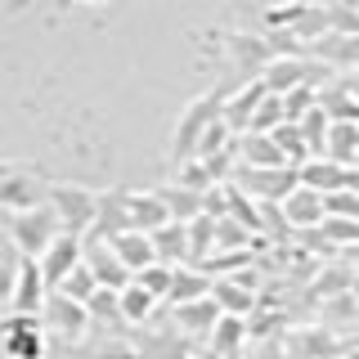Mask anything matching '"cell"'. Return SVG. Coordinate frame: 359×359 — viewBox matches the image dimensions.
<instances>
[{
    "label": "cell",
    "mask_w": 359,
    "mask_h": 359,
    "mask_svg": "<svg viewBox=\"0 0 359 359\" xmlns=\"http://www.w3.org/2000/svg\"><path fill=\"white\" fill-rule=\"evenodd\" d=\"M224 54H229L233 72H238L243 81H252V76L261 72L269 59H274L261 32H224Z\"/></svg>",
    "instance_id": "cell-12"
},
{
    "label": "cell",
    "mask_w": 359,
    "mask_h": 359,
    "mask_svg": "<svg viewBox=\"0 0 359 359\" xmlns=\"http://www.w3.org/2000/svg\"><path fill=\"white\" fill-rule=\"evenodd\" d=\"M81 261H86V269L95 274V283L99 287H126L130 283V269L117 261V252L104 243V238H81Z\"/></svg>",
    "instance_id": "cell-14"
},
{
    "label": "cell",
    "mask_w": 359,
    "mask_h": 359,
    "mask_svg": "<svg viewBox=\"0 0 359 359\" xmlns=\"http://www.w3.org/2000/svg\"><path fill=\"white\" fill-rule=\"evenodd\" d=\"M287 359H332V355H351V337H332L328 323H297V328L278 332Z\"/></svg>",
    "instance_id": "cell-5"
},
{
    "label": "cell",
    "mask_w": 359,
    "mask_h": 359,
    "mask_svg": "<svg viewBox=\"0 0 359 359\" xmlns=\"http://www.w3.org/2000/svg\"><path fill=\"white\" fill-rule=\"evenodd\" d=\"M297 184L314 189V194H328V189H359V171L332 162V157H306V162L297 166Z\"/></svg>",
    "instance_id": "cell-11"
},
{
    "label": "cell",
    "mask_w": 359,
    "mask_h": 359,
    "mask_svg": "<svg viewBox=\"0 0 359 359\" xmlns=\"http://www.w3.org/2000/svg\"><path fill=\"white\" fill-rule=\"evenodd\" d=\"M76 261H81V233H67L59 229L50 243H45V252L36 256V269H41V278H45V287H54L59 278L72 269Z\"/></svg>",
    "instance_id": "cell-13"
},
{
    "label": "cell",
    "mask_w": 359,
    "mask_h": 359,
    "mask_svg": "<svg viewBox=\"0 0 359 359\" xmlns=\"http://www.w3.org/2000/svg\"><path fill=\"white\" fill-rule=\"evenodd\" d=\"M351 287V265H323L314 278V297H332V292Z\"/></svg>",
    "instance_id": "cell-37"
},
{
    "label": "cell",
    "mask_w": 359,
    "mask_h": 359,
    "mask_svg": "<svg viewBox=\"0 0 359 359\" xmlns=\"http://www.w3.org/2000/svg\"><path fill=\"white\" fill-rule=\"evenodd\" d=\"M310 59H319L323 67H332V72H351L359 63V32H319L310 45H306Z\"/></svg>",
    "instance_id": "cell-10"
},
{
    "label": "cell",
    "mask_w": 359,
    "mask_h": 359,
    "mask_svg": "<svg viewBox=\"0 0 359 359\" xmlns=\"http://www.w3.org/2000/svg\"><path fill=\"white\" fill-rule=\"evenodd\" d=\"M95 287H99V283H95V274L86 269V261H76V265H72V269H67V274L59 278V283H54V292H63V297L81 301V306H86V297H90Z\"/></svg>",
    "instance_id": "cell-33"
},
{
    "label": "cell",
    "mask_w": 359,
    "mask_h": 359,
    "mask_svg": "<svg viewBox=\"0 0 359 359\" xmlns=\"http://www.w3.org/2000/svg\"><path fill=\"white\" fill-rule=\"evenodd\" d=\"M261 99H265V86H261V76H252V81H243L238 90H233V95H224V99H220V121H224V126H229L233 135H243Z\"/></svg>",
    "instance_id": "cell-18"
},
{
    "label": "cell",
    "mask_w": 359,
    "mask_h": 359,
    "mask_svg": "<svg viewBox=\"0 0 359 359\" xmlns=\"http://www.w3.org/2000/svg\"><path fill=\"white\" fill-rule=\"evenodd\" d=\"M314 229H319V238L328 243V247H337V252L359 243V220H346V216H323Z\"/></svg>",
    "instance_id": "cell-30"
},
{
    "label": "cell",
    "mask_w": 359,
    "mask_h": 359,
    "mask_svg": "<svg viewBox=\"0 0 359 359\" xmlns=\"http://www.w3.org/2000/svg\"><path fill=\"white\" fill-rule=\"evenodd\" d=\"M319 301H323V319H337L341 328H351V323H355V287L332 292V297H319Z\"/></svg>",
    "instance_id": "cell-35"
},
{
    "label": "cell",
    "mask_w": 359,
    "mask_h": 359,
    "mask_svg": "<svg viewBox=\"0 0 359 359\" xmlns=\"http://www.w3.org/2000/svg\"><path fill=\"white\" fill-rule=\"evenodd\" d=\"M45 278L36 269V256H18L14 265V292H9V310H22V314H36L41 301H45Z\"/></svg>",
    "instance_id": "cell-16"
},
{
    "label": "cell",
    "mask_w": 359,
    "mask_h": 359,
    "mask_svg": "<svg viewBox=\"0 0 359 359\" xmlns=\"http://www.w3.org/2000/svg\"><path fill=\"white\" fill-rule=\"evenodd\" d=\"M41 328L45 337H54L59 346H81L86 341V332H90V314L81 301H72V297H63V292H45V301H41Z\"/></svg>",
    "instance_id": "cell-2"
},
{
    "label": "cell",
    "mask_w": 359,
    "mask_h": 359,
    "mask_svg": "<svg viewBox=\"0 0 359 359\" xmlns=\"http://www.w3.org/2000/svg\"><path fill=\"white\" fill-rule=\"evenodd\" d=\"M278 99H283V121H297L301 112L314 104V86H292V90H283Z\"/></svg>",
    "instance_id": "cell-38"
},
{
    "label": "cell",
    "mask_w": 359,
    "mask_h": 359,
    "mask_svg": "<svg viewBox=\"0 0 359 359\" xmlns=\"http://www.w3.org/2000/svg\"><path fill=\"white\" fill-rule=\"evenodd\" d=\"M45 202L59 216V229L67 233H86L95 220V189L86 184H45Z\"/></svg>",
    "instance_id": "cell-7"
},
{
    "label": "cell",
    "mask_w": 359,
    "mask_h": 359,
    "mask_svg": "<svg viewBox=\"0 0 359 359\" xmlns=\"http://www.w3.org/2000/svg\"><path fill=\"white\" fill-rule=\"evenodd\" d=\"M157 198H162V207H166V216L171 220H189V216H198L202 211V194L198 189H189V184H162V189H153Z\"/></svg>",
    "instance_id": "cell-28"
},
{
    "label": "cell",
    "mask_w": 359,
    "mask_h": 359,
    "mask_svg": "<svg viewBox=\"0 0 359 359\" xmlns=\"http://www.w3.org/2000/svg\"><path fill=\"white\" fill-rule=\"evenodd\" d=\"M90 359H135V346L121 341V337H112V341L95 346V351H90Z\"/></svg>",
    "instance_id": "cell-40"
},
{
    "label": "cell",
    "mask_w": 359,
    "mask_h": 359,
    "mask_svg": "<svg viewBox=\"0 0 359 359\" xmlns=\"http://www.w3.org/2000/svg\"><path fill=\"white\" fill-rule=\"evenodd\" d=\"M104 243L117 252V261L126 265L130 274H135V269H144L149 261H157L153 243H149V233H144V229H121V233H112V238H104Z\"/></svg>",
    "instance_id": "cell-23"
},
{
    "label": "cell",
    "mask_w": 359,
    "mask_h": 359,
    "mask_svg": "<svg viewBox=\"0 0 359 359\" xmlns=\"http://www.w3.org/2000/svg\"><path fill=\"white\" fill-rule=\"evenodd\" d=\"M319 157H332L341 166H359V121H328Z\"/></svg>",
    "instance_id": "cell-22"
},
{
    "label": "cell",
    "mask_w": 359,
    "mask_h": 359,
    "mask_svg": "<svg viewBox=\"0 0 359 359\" xmlns=\"http://www.w3.org/2000/svg\"><path fill=\"white\" fill-rule=\"evenodd\" d=\"M171 274H175V265H166V261H149L144 269H135V283H140L144 292H153L157 301H166V287H171Z\"/></svg>",
    "instance_id": "cell-32"
},
{
    "label": "cell",
    "mask_w": 359,
    "mask_h": 359,
    "mask_svg": "<svg viewBox=\"0 0 359 359\" xmlns=\"http://www.w3.org/2000/svg\"><path fill=\"white\" fill-rule=\"evenodd\" d=\"M216 314L220 310H216V301H211V297H194V301H180V306H171V323L184 337H194V341H198V337H207V328L216 323Z\"/></svg>",
    "instance_id": "cell-21"
},
{
    "label": "cell",
    "mask_w": 359,
    "mask_h": 359,
    "mask_svg": "<svg viewBox=\"0 0 359 359\" xmlns=\"http://www.w3.org/2000/svg\"><path fill=\"white\" fill-rule=\"evenodd\" d=\"M130 346H135V359H184L194 351V337H184L175 323L144 319V323H135Z\"/></svg>",
    "instance_id": "cell-8"
},
{
    "label": "cell",
    "mask_w": 359,
    "mask_h": 359,
    "mask_svg": "<svg viewBox=\"0 0 359 359\" xmlns=\"http://www.w3.org/2000/svg\"><path fill=\"white\" fill-rule=\"evenodd\" d=\"M211 287V274H202L198 265H175L171 274V287H166V306H180V301H194V297H207Z\"/></svg>",
    "instance_id": "cell-25"
},
{
    "label": "cell",
    "mask_w": 359,
    "mask_h": 359,
    "mask_svg": "<svg viewBox=\"0 0 359 359\" xmlns=\"http://www.w3.org/2000/svg\"><path fill=\"white\" fill-rule=\"evenodd\" d=\"M278 216H283L287 229H310V224L323 220V194H314L306 184H292L283 198H278Z\"/></svg>",
    "instance_id": "cell-17"
},
{
    "label": "cell",
    "mask_w": 359,
    "mask_h": 359,
    "mask_svg": "<svg viewBox=\"0 0 359 359\" xmlns=\"http://www.w3.org/2000/svg\"><path fill=\"white\" fill-rule=\"evenodd\" d=\"M50 337L41 328V314L14 310L9 319H0V359H45Z\"/></svg>",
    "instance_id": "cell-4"
},
{
    "label": "cell",
    "mask_w": 359,
    "mask_h": 359,
    "mask_svg": "<svg viewBox=\"0 0 359 359\" xmlns=\"http://www.w3.org/2000/svg\"><path fill=\"white\" fill-rule=\"evenodd\" d=\"M130 229V216H126V189H104L95 194V220H90V238H112V233ZM81 233V238H86Z\"/></svg>",
    "instance_id": "cell-15"
},
{
    "label": "cell",
    "mask_w": 359,
    "mask_h": 359,
    "mask_svg": "<svg viewBox=\"0 0 359 359\" xmlns=\"http://www.w3.org/2000/svg\"><path fill=\"white\" fill-rule=\"evenodd\" d=\"M45 180L32 166H0V211H27L45 202Z\"/></svg>",
    "instance_id": "cell-9"
},
{
    "label": "cell",
    "mask_w": 359,
    "mask_h": 359,
    "mask_svg": "<svg viewBox=\"0 0 359 359\" xmlns=\"http://www.w3.org/2000/svg\"><path fill=\"white\" fill-rule=\"evenodd\" d=\"M149 243H153V256L166 265H184V220H166L149 229Z\"/></svg>",
    "instance_id": "cell-26"
},
{
    "label": "cell",
    "mask_w": 359,
    "mask_h": 359,
    "mask_svg": "<svg viewBox=\"0 0 359 359\" xmlns=\"http://www.w3.org/2000/svg\"><path fill=\"white\" fill-rule=\"evenodd\" d=\"M323 216L359 220V189H328V194H323Z\"/></svg>",
    "instance_id": "cell-34"
},
{
    "label": "cell",
    "mask_w": 359,
    "mask_h": 359,
    "mask_svg": "<svg viewBox=\"0 0 359 359\" xmlns=\"http://www.w3.org/2000/svg\"><path fill=\"white\" fill-rule=\"evenodd\" d=\"M0 229H5V238L18 256H41L45 243L59 233V216L50 211V202H36L27 211H5Z\"/></svg>",
    "instance_id": "cell-1"
},
{
    "label": "cell",
    "mask_w": 359,
    "mask_h": 359,
    "mask_svg": "<svg viewBox=\"0 0 359 359\" xmlns=\"http://www.w3.org/2000/svg\"><path fill=\"white\" fill-rule=\"evenodd\" d=\"M269 140L278 144V153H283V162H287V166H301V162L310 157V153H306V140L297 135V126H292V121H278V126L269 130Z\"/></svg>",
    "instance_id": "cell-31"
},
{
    "label": "cell",
    "mask_w": 359,
    "mask_h": 359,
    "mask_svg": "<svg viewBox=\"0 0 359 359\" xmlns=\"http://www.w3.org/2000/svg\"><path fill=\"white\" fill-rule=\"evenodd\" d=\"M220 90H207V95H198L194 104H189L184 112H180V121H175V135H171V162H184V157H194L198 153V140H202V130L211 126V121L220 117Z\"/></svg>",
    "instance_id": "cell-3"
},
{
    "label": "cell",
    "mask_w": 359,
    "mask_h": 359,
    "mask_svg": "<svg viewBox=\"0 0 359 359\" xmlns=\"http://www.w3.org/2000/svg\"><path fill=\"white\" fill-rule=\"evenodd\" d=\"M126 216H130V229H157V224H166L171 216H166V207H162V198L153 194H140V189H126Z\"/></svg>",
    "instance_id": "cell-24"
},
{
    "label": "cell",
    "mask_w": 359,
    "mask_h": 359,
    "mask_svg": "<svg viewBox=\"0 0 359 359\" xmlns=\"http://www.w3.org/2000/svg\"><path fill=\"white\" fill-rule=\"evenodd\" d=\"M86 314H90V328H117V323H121L117 287H95L86 297Z\"/></svg>",
    "instance_id": "cell-29"
},
{
    "label": "cell",
    "mask_w": 359,
    "mask_h": 359,
    "mask_svg": "<svg viewBox=\"0 0 359 359\" xmlns=\"http://www.w3.org/2000/svg\"><path fill=\"white\" fill-rule=\"evenodd\" d=\"M117 310H121V323H130V328H135V323H144V319H153V314H157V297H153V292H144L130 278L126 287H117Z\"/></svg>",
    "instance_id": "cell-27"
},
{
    "label": "cell",
    "mask_w": 359,
    "mask_h": 359,
    "mask_svg": "<svg viewBox=\"0 0 359 359\" xmlns=\"http://www.w3.org/2000/svg\"><path fill=\"white\" fill-rule=\"evenodd\" d=\"M207 351L216 359H243V351H247L243 314H216V323L207 328Z\"/></svg>",
    "instance_id": "cell-19"
},
{
    "label": "cell",
    "mask_w": 359,
    "mask_h": 359,
    "mask_svg": "<svg viewBox=\"0 0 359 359\" xmlns=\"http://www.w3.org/2000/svg\"><path fill=\"white\" fill-rule=\"evenodd\" d=\"M14 265H18V252H0V310L9 306V292H14Z\"/></svg>",
    "instance_id": "cell-39"
},
{
    "label": "cell",
    "mask_w": 359,
    "mask_h": 359,
    "mask_svg": "<svg viewBox=\"0 0 359 359\" xmlns=\"http://www.w3.org/2000/svg\"><path fill=\"white\" fill-rule=\"evenodd\" d=\"M63 5H108V0H63Z\"/></svg>",
    "instance_id": "cell-43"
},
{
    "label": "cell",
    "mask_w": 359,
    "mask_h": 359,
    "mask_svg": "<svg viewBox=\"0 0 359 359\" xmlns=\"http://www.w3.org/2000/svg\"><path fill=\"white\" fill-rule=\"evenodd\" d=\"M233 157L238 166H283V153L269 140V130H243L233 135Z\"/></svg>",
    "instance_id": "cell-20"
},
{
    "label": "cell",
    "mask_w": 359,
    "mask_h": 359,
    "mask_svg": "<svg viewBox=\"0 0 359 359\" xmlns=\"http://www.w3.org/2000/svg\"><path fill=\"white\" fill-rule=\"evenodd\" d=\"M184 359H216V355H211V351H198V346H194V351H189Z\"/></svg>",
    "instance_id": "cell-42"
},
{
    "label": "cell",
    "mask_w": 359,
    "mask_h": 359,
    "mask_svg": "<svg viewBox=\"0 0 359 359\" xmlns=\"http://www.w3.org/2000/svg\"><path fill=\"white\" fill-rule=\"evenodd\" d=\"M278 121H283V99H278V95H269V90H265V99L256 104L252 121H247V130H274Z\"/></svg>",
    "instance_id": "cell-36"
},
{
    "label": "cell",
    "mask_w": 359,
    "mask_h": 359,
    "mask_svg": "<svg viewBox=\"0 0 359 359\" xmlns=\"http://www.w3.org/2000/svg\"><path fill=\"white\" fill-rule=\"evenodd\" d=\"M229 184H238L252 202H278L292 184H297V166H287V162L283 166H238L233 162Z\"/></svg>",
    "instance_id": "cell-6"
},
{
    "label": "cell",
    "mask_w": 359,
    "mask_h": 359,
    "mask_svg": "<svg viewBox=\"0 0 359 359\" xmlns=\"http://www.w3.org/2000/svg\"><path fill=\"white\" fill-rule=\"evenodd\" d=\"M252 359H287V351H283V341H278V337H261Z\"/></svg>",
    "instance_id": "cell-41"
}]
</instances>
